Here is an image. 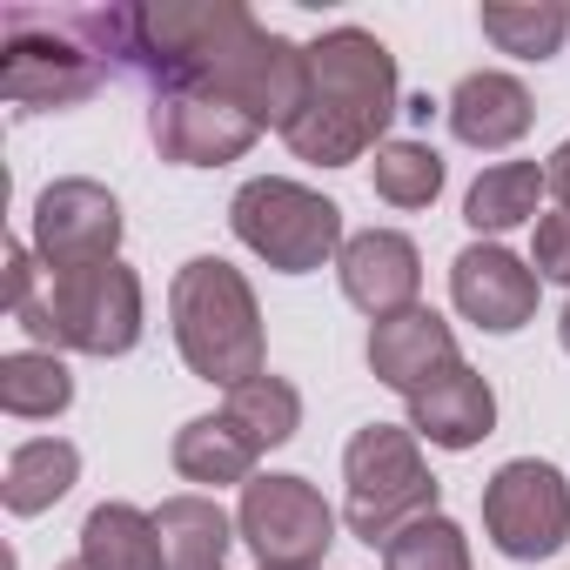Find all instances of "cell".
I'll list each match as a JSON object with an SVG mask.
<instances>
[{
    "instance_id": "obj_1",
    "label": "cell",
    "mask_w": 570,
    "mask_h": 570,
    "mask_svg": "<svg viewBox=\"0 0 570 570\" xmlns=\"http://www.w3.org/2000/svg\"><path fill=\"white\" fill-rule=\"evenodd\" d=\"M135 75L155 95L202 88L255 115L262 128H282L309 101V48L268 35L235 0H181V8H141L135 35Z\"/></svg>"
},
{
    "instance_id": "obj_2",
    "label": "cell",
    "mask_w": 570,
    "mask_h": 570,
    "mask_svg": "<svg viewBox=\"0 0 570 570\" xmlns=\"http://www.w3.org/2000/svg\"><path fill=\"white\" fill-rule=\"evenodd\" d=\"M396 115V55L370 28H330L309 48V101L282 141L296 148V161L350 168L383 148V128Z\"/></svg>"
},
{
    "instance_id": "obj_3",
    "label": "cell",
    "mask_w": 570,
    "mask_h": 570,
    "mask_svg": "<svg viewBox=\"0 0 570 570\" xmlns=\"http://www.w3.org/2000/svg\"><path fill=\"white\" fill-rule=\"evenodd\" d=\"M168 323H175L181 363L202 383L242 390L248 376H262V309L235 262H222V255L181 262L168 282Z\"/></svg>"
},
{
    "instance_id": "obj_4",
    "label": "cell",
    "mask_w": 570,
    "mask_h": 570,
    "mask_svg": "<svg viewBox=\"0 0 570 570\" xmlns=\"http://www.w3.org/2000/svg\"><path fill=\"white\" fill-rule=\"evenodd\" d=\"M14 323L41 350H75V356H128L141 343V275L115 262L88 268H41V289L14 309Z\"/></svg>"
},
{
    "instance_id": "obj_5",
    "label": "cell",
    "mask_w": 570,
    "mask_h": 570,
    "mask_svg": "<svg viewBox=\"0 0 570 570\" xmlns=\"http://www.w3.org/2000/svg\"><path fill=\"white\" fill-rule=\"evenodd\" d=\"M416 430H396V423H363L343 450V523L363 537V543H390L396 530H410L416 517H436L443 503V483L430 476Z\"/></svg>"
},
{
    "instance_id": "obj_6",
    "label": "cell",
    "mask_w": 570,
    "mask_h": 570,
    "mask_svg": "<svg viewBox=\"0 0 570 570\" xmlns=\"http://www.w3.org/2000/svg\"><path fill=\"white\" fill-rule=\"evenodd\" d=\"M228 228L248 255H262L268 268L282 275H309L323 268L330 255H343V208L289 175H262V181H242L235 202H228Z\"/></svg>"
},
{
    "instance_id": "obj_7",
    "label": "cell",
    "mask_w": 570,
    "mask_h": 570,
    "mask_svg": "<svg viewBox=\"0 0 570 570\" xmlns=\"http://www.w3.org/2000/svg\"><path fill=\"white\" fill-rule=\"evenodd\" d=\"M101 81L108 68L61 28V14H35V8L0 14V95L21 115L81 108L88 95H101Z\"/></svg>"
},
{
    "instance_id": "obj_8",
    "label": "cell",
    "mask_w": 570,
    "mask_h": 570,
    "mask_svg": "<svg viewBox=\"0 0 570 570\" xmlns=\"http://www.w3.org/2000/svg\"><path fill=\"white\" fill-rule=\"evenodd\" d=\"M235 537L255 550L262 570H323L336 543V510L309 476H255L242 483Z\"/></svg>"
},
{
    "instance_id": "obj_9",
    "label": "cell",
    "mask_w": 570,
    "mask_h": 570,
    "mask_svg": "<svg viewBox=\"0 0 570 570\" xmlns=\"http://www.w3.org/2000/svg\"><path fill=\"white\" fill-rule=\"evenodd\" d=\"M483 530L510 563L557 557L570 543V483H563V470L537 463V456H510L483 483Z\"/></svg>"
},
{
    "instance_id": "obj_10",
    "label": "cell",
    "mask_w": 570,
    "mask_h": 570,
    "mask_svg": "<svg viewBox=\"0 0 570 570\" xmlns=\"http://www.w3.org/2000/svg\"><path fill=\"white\" fill-rule=\"evenodd\" d=\"M115 248H121V202L101 181L68 175V181L41 188V202H35V255H41L48 275L115 262Z\"/></svg>"
},
{
    "instance_id": "obj_11",
    "label": "cell",
    "mask_w": 570,
    "mask_h": 570,
    "mask_svg": "<svg viewBox=\"0 0 570 570\" xmlns=\"http://www.w3.org/2000/svg\"><path fill=\"white\" fill-rule=\"evenodd\" d=\"M148 135H155L161 161H175V168H222V161H242V155L255 148L262 121L242 115V108L222 101V95L175 88V95H155Z\"/></svg>"
},
{
    "instance_id": "obj_12",
    "label": "cell",
    "mask_w": 570,
    "mask_h": 570,
    "mask_svg": "<svg viewBox=\"0 0 570 570\" xmlns=\"http://www.w3.org/2000/svg\"><path fill=\"white\" fill-rule=\"evenodd\" d=\"M537 289H543V275L530 262H517L503 242H470L456 262H450V296L456 309L490 330V336H510L537 316Z\"/></svg>"
},
{
    "instance_id": "obj_13",
    "label": "cell",
    "mask_w": 570,
    "mask_h": 570,
    "mask_svg": "<svg viewBox=\"0 0 570 570\" xmlns=\"http://www.w3.org/2000/svg\"><path fill=\"white\" fill-rule=\"evenodd\" d=\"M336 275H343V296L363 316H376V323L416 309V296H423V255H416V242L403 228H363V235H350L343 255H336Z\"/></svg>"
},
{
    "instance_id": "obj_14",
    "label": "cell",
    "mask_w": 570,
    "mask_h": 570,
    "mask_svg": "<svg viewBox=\"0 0 570 570\" xmlns=\"http://www.w3.org/2000/svg\"><path fill=\"white\" fill-rule=\"evenodd\" d=\"M456 363H463V356H456L450 323H443L436 309H423V303L370 330V370H376V383L396 390V396L430 390V383H436L443 370H456Z\"/></svg>"
},
{
    "instance_id": "obj_15",
    "label": "cell",
    "mask_w": 570,
    "mask_h": 570,
    "mask_svg": "<svg viewBox=\"0 0 570 570\" xmlns=\"http://www.w3.org/2000/svg\"><path fill=\"white\" fill-rule=\"evenodd\" d=\"M443 115H450V135H456L463 148L497 155V148H517V141L530 135L537 101H530V88H523L517 75L476 68V75H463V81H456V95L443 101Z\"/></svg>"
},
{
    "instance_id": "obj_16",
    "label": "cell",
    "mask_w": 570,
    "mask_h": 570,
    "mask_svg": "<svg viewBox=\"0 0 570 570\" xmlns=\"http://www.w3.org/2000/svg\"><path fill=\"white\" fill-rule=\"evenodd\" d=\"M410 430L436 450H476L490 430H497V390L490 376H476L470 363L443 370L430 390L410 396Z\"/></svg>"
},
{
    "instance_id": "obj_17",
    "label": "cell",
    "mask_w": 570,
    "mask_h": 570,
    "mask_svg": "<svg viewBox=\"0 0 570 570\" xmlns=\"http://www.w3.org/2000/svg\"><path fill=\"white\" fill-rule=\"evenodd\" d=\"M75 476H81V450H75L68 436H28V443H14V456H8L0 503H8L14 517H41V510H55V503L75 490Z\"/></svg>"
},
{
    "instance_id": "obj_18",
    "label": "cell",
    "mask_w": 570,
    "mask_h": 570,
    "mask_svg": "<svg viewBox=\"0 0 570 570\" xmlns=\"http://www.w3.org/2000/svg\"><path fill=\"white\" fill-rule=\"evenodd\" d=\"M155 530H161V550H168V570H228V543H235V517L215 503V497H168L155 510Z\"/></svg>"
},
{
    "instance_id": "obj_19",
    "label": "cell",
    "mask_w": 570,
    "mask_h": 570,
    "mask_svg": "<svg viewBox=\"0 0 570 570\" xmlns=\"http://www.w3.org/2000/svg\"><path fill=\"white\" fill-rule=\"evenodd\" d=\"M81 563L88 570H168L161 530L135 503H95L81 523Z\"/></svg>"
},
{
    "instance_id": "obj_20",
    "label": "cell",
    "mask_w": 570,
    "mask_h": 570,
    "mask_svg": "<svg viewBox=\"0 0 570 570\" xmlns=\"http://www.w3.org/2000/svg\"><path fill=\"white\" fill-rule=\"evenodd\" d=\"M175 470L188 476V483H208V490H222V483H255V443L228 423V416H195V423H181L175 430Z\"/></svg>"
},
{
    "instance_id": "obj_21",
    "label": "cell",
    "mask_w": 570,
    "mask_h": 570,
    "mask_svg": "<svg viewBox=\"0 0 570 570\" xmlns=\"http://www.w3.org/2000/svg\"><path fill=\"white\" fill-rule=\"evenodd\" d=\"M543 188H550V175H543L537 161H490V168L470 181V195H463V222H470L476 235H503V228H517V222L537 215Z\"/></svg>"
},
{
    "instance_id": "obj_22",
    "label": "cell",
    "mask_w": 570,
    "mask_h": 570,
    "mask_svg": "<svg viewBox=\"0 0 570 570\" xmlns=\"http://www.w3.org/2000/svg\"><path fill=\"white\" fill-rule=\"evenodd\" d=\"M75 403V376L55 350H14L0 356V410L21 423H48Z\"/></svg>"
},
{
    "instance_id": "obj_23",
    "label": "cell",
    "mask_w": 570,
    "mask_h": 570,
    "mask_svg": "<svg viewBox=\"0 0 570 570\" xmlns=\"http://www.w3.org/2000/svg\"><path fill=\"white\" fill-rule=\"evenodd\" d=\"M483 35L497 41V55L517 61H550L570 35V8L563 0H483Z\"/></svg>"
},
{
    "instance_id": "obj_24",
    "label": "cell",
    "mask_w": 570,
    "mask_h": 570,
    "mask_svg": "<svg viewBox=\"0 0 570 570\" xmlns=\"http://www.w3.org/2000/svg\"><path fill=\"white\" fill-rule=\"evenodd\" d=\"M255 450H282L296 430H303V396H296V383L289 376H248L242 390H228V410H222Z\"/></svg>"
},
{
    "instance_id": "obj_25",
    "label": "cell",
    "mask_w": 570,
    "mask_h": 570,
    "mask_svg": "<svg viewBox=\"0 0 570 570\" xmlns=\"http://www.w3.org/2000/svg\"><path fill=\"white\" fill-rule=\"evenodd\" d=\"M370 188L390 208H430L443 195V155L430 141H383L376 168H370Z\"/></svg>"
},
{
    "instance_id": "obj_26",
    "label": "cell",
    "mask_w": 570,
    "mask_h": 570,
    "mask_svg": "<svg viewBox=\"0 0 570 570\" xmlns=\"http://www.w3.org/2000/svg\"><path fill=\"white\" fill-rule=\"evenodd\" d=\"M383 570H470V537L443 510L436 517H416L410 530H396L383 543Z\"/></svg>"
},
{
    "instance_id": "obj_27",
    "label": "cell",
    "mask_w": 570,
    "mask_h": 570,
    "mask_svg": "<svg viewBox=\"0 0 570 570\" xmlns=\"http://www.w3.org/2000/svg\"><path fill=\"white\" fill-rule=\"evenodd\" d=\"M530 268H537L543 282H570V208H550V215H537Z\"/></svg>"
},
{
    "instance_id": "obj_28",
    "label": "cell",
    "mask_w": 570,
    "mask_h": 570,
    "mask_svg": "<svg viewBox=\"0 0 570 570\" xmlns=\"http://www.w3.org/2000/svg\"><path fill=\"white\" fill-rule=\"evenodd\" d=\"M543 175H550V195H557V202L570 208V141H563V148L550 155V168H543Z\"/></svg>"
},
{
    "instance_id": "obj_29",
    "label": "cell",
    "mask_w": 570,
    "mask_h": 570,
    "mask_svg": "<svg viewBox=\"0 0 570 570\" xmlns=\"http://www.w3.org/2000/svg\"><path fill=\"white\" fill-rule=\"evenodd\" d=\"M557 336H563V350H570V303H563V323H557Z\"/></svg>"
},
{
    "instance_id": "obj_30",
    "label": "cell",
    "mask_w": 570,
    "mask_h": 570,
    "mask_svg": "<svg viewBox=\"0 0 570 570\" xmlns=\"http://www.w3.org/2000/svg\"><path fill=\"white\" fill-rule=\"evenodd\" d=\"M55 570H88V563H81V557H75V563H55Z\"/></svg>"
}]
</instances>
